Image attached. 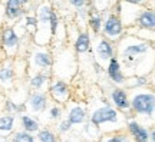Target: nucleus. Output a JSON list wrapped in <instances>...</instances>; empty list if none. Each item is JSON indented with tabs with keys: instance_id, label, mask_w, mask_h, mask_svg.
Returning <instances> with one entry per match:
<instances>
[{
	"instance_id": "f257e3e1",
	"label": "nucleus",
	"mask_w": 155,
	"mask_h": 142,
	"mask_svg": "<svg viewBox=\"0 0 155 142\" xmlns=\"http://www.w3.org/2000/svg\"><path fill=\"white\" fill-rule=\"evenodd\" d=\"M115 56L121 62L122 72L127 78L154 73V43L125 33L115 43Z\"/></svg>"
},
{
	"instance_id": "f03ea898",
	"label": "nucleus",
	"mask_w": 155,
	"mask_h": 142,
	"mask_svg": "<svg viewBox=\"0 0 155 142\" xmlns=\"http://www.w3.org/2000/svg\"><path fill=\"white\" fill-rule=\"evenodd\" d=\"M127 119V115L114 108L108 101H104L102 104H98L96 106H91V105L88 106V121L99 129L102 135L125 131Z\"/></svg>"
},
{
	"instance_id": "7ed1b4c3",
	"label": "nucleus",
	"mask_w": 155,
	"mask_h": 142,
	"mask_svg": "<svg viewBox=\"0 0 155 142\" xmlns=\"http://www.w3.org/2000/svg\"><path fill=\"white\" fill-rule=\"evenodd\" d=\"M132 116L145 126H154L155 115V93L152 86L127 89Z\"/></svg>"
},
{
	"instance_id": "20e7f679",
	"label": "nucleus",
	"mask_w": 155,
	"mask_h": 142,
	"mask_svg": "<svg viewBox=\"0 0 155 142\" xmlns=\"http://www.w3.org/2000/svg\"><path fill=\"white\" fill-rule=\"evenodd\" d=\"M52 53H53V62L50 68L52 78H58L66 82L73 81V78L76 76L79 71V62L72 46L62 45L55 52L52 50Z\"/></svg>"
},
{
	"instance_id": "39448f33",
	"label": "nucleus",
	"mask_w": 155,
	"mask_h": 142,
	"mask_svg": "<svg viewBox=\"0 0 155 142\" xmlns=\"http://www.w3.org/2000/svg\"><path fill=\"white\" fill-rule=\"evenodd\" d=\"M53 6L49 0H40L36 6V32L32 36V43L39 46H50L53 42V33L50 30V13Z\"/></svg>"
},
{
	"instance_id": "423d86ee",
	"label": "nucleus",
	"mask_w": 155,
	"mask_h": 142,
	"mask_svg": "<svg viewBox=\"0 0 155 142\" xmlns=\"http://www.w3.org/2000/svg\"><path fill=\"white\" fill-rule=\"evenodd\" d=\"M25 58L28 62L29 72H50L53 62V53L50 46H39L30 43Z\"/></svg>"
},
{
	"instance_id": "0eeeda50",
	"label": "nucleus",
	"mask_w": 155,
	"mask_h": 142,
	"mask_svg": "<svg viewBox=\"0 0 155 142\" xmlns=\"http://www.w3.org/2000/svg\"><path fill=\"white\" fill-rule=\"evenodd\" d=\"M94 55L95 63L105 69L108 62L115 56V43L109 42L102 35H92L91 33V50Z\"/></svg>"
},
{
	"instance_id": "6e6552de",
	"label": "nucleus",
	"mask_w": 155,
	"mask_h": 142,
	"mask_svg": "<svg viewBox=\"0 0 155 142\" xmlns=\"http://www.w3.org/2000/svg\"><path fill=\"white\" fill-rule=\"evenodd\" d=\"M22 36H19L13 25H2L0 26V50L6 58L20 56L22 50Z\"/></svg>"
},
{
	"instance_id": "1a4fd4ad",
	"label": "nucleus",
	"mask_w": 155,
	"mask_h": 142,
	"mask_svg": "<svg viewBox=\"0 0 155 142\" xmlns=\"http://www.w3.org/2000/svg\"><path fill=\"white\" fill-rule=\"evenodd\" d=\"M101 35L112 43H116L125 35V28L122 25L121 19L114 10L104 12V22H102Z\"/></svg>"
},
{
	"instance_id": "9d476101",
	"label": "nucleus",
	"mask_w": 155,
	"mask_h": 142,
	"mask_svg": "<svg viewBox=\"0 0 155 142\" xmlns=\"http://www.w3.org/2000/svg\"><path fill=\"white\" fill-rule=\"evenodd\" d=\"M125 132L135 142H154L155 132L154 126H145L135 116H128Z\"/></svg>"
},
{
	"instance_id": "9b49d317",
	"label": "nucleus",
	"mask_w": 155,
	"mask_h": 142,
	"mask_svg": "<svg viewBox=\"0 0 155 142\" xmlns=\"http://www.w3.org/2000/svg\"><path fill=\"white\" fill-rule=\"evenodd\" d=\"M46 92L49 95L50 101H53L59 105H65L72 98V86L66 81H62L58 78H50Z\"/></svg>"
},
{
	"instance_id": "f8f14e48",
	"label": "nucleus",
	"mask_w": 155,
	"mask_h": 142,
	"mask_svg": "<svg viewBox=\"0 0 155 142\" xmlns=\"http://www.w3.org/2000/svg\"><path fill=\"white\" fill-rule=\"evenodd\" d=\"M63 111H65V118H66L71 124L75 126H81L88 121V105L75 101V99H69L66 104L63 105Z\"/></svg>"
},
{
	"instance_id": "ddd939ff",
	"label": "nucleus",
	"mask_w": 155,
	"mask_h": 142,
	"mask_svg": "<svg viewBox=\"0 0 155 142\" xmlns=\"http://www.w3.org/2000/svg\"><path fill=\"white\" fill-rule=\"evenodd\" d=\"M144 6H138V5H132V3H128L125 0H118L115 3V6L112 7V10L115 12L118 17L121 19L124 28H131L135 26L137 22V17H138L139 12Z\"/></svg>"
},
{
	"instance_id": "4468645a",
	"label": "nucleus",
	"mask_w": 155,
	"mask_h": 142,
	"mask_svg": "<svg viewBox=\"0 0 155 142\" xmlns=\"http://www.w3.org/2000/svg\"><path fill=\"white\" fill-rule=\"evenodd\" d=\"M49 102L50 98L46 91H30V92H28V96L25 99V106H26L25 114L39 116L45 111Z\"/></svg>"
},
{
	"instance_id": "2eb2a0df",
	"label": "nucleus",
	"mask_w": 155,
	"mask_h": 142,
	"mask_svg": "<svg viewBox=\"0 0 155 142\" xmlns=\"http://www.w3.org/2000/svg\"><path fill=\"white\" fill-rule=\"evenodd\" d=\"M109 104L116 108L118 111H121L127 116H132V111H131V104H129V96H128V91L125 88L115 86L111 88L108 91V99Z\"/></svg>"
},
{
	"instance_id": "dca6fc26",
	"label": "nucleus",
	"mask_w": 155,
	"mask_h": 142,
	"mask_svg": "<svg viewBox=\"0 0 155 142\" xmlns=\"http://www.w3.org/2000/svg\"><path fill=\"white\" fill-rule=\"evenodd\" d=\"M16 75L13 68V59L5 58L0 60V89L3 92H12L16 86Z\"/></svg>"
},
{
	"instance_id": "f3484780",
	"label": "nucleus",
	"mask_w": 155,
	"mask_h": 142,
	"mask_svg": "<svg viewBox=\"0 0 155 142\" xmlns=\"http://www.w3.org/2000/svg\"><path fill=\"white\" fill-rule=\"evenodd\" d=\"M3 2V15H5V23H16V20H20L26 13L28 9L20 5L19 0H2Z\"/></svg>"
},
{
	"instance_id": "a211bd4d",
	"label": "nucleus",
	"mask_w": 155,
	"mask_h": 142,
	"mask_svg": "<svg viewBox=\"0 0 155 142\" xmlns=\"http://www.w3.org/2000/svg\"><path fill=\"white\" fill-rule=\"evenodd\" d=\"M63 115H65V111H63V105H59L53 102V101H50L48 106L45 108V111L42 114L36 116L39 119L40 124H45V125H49V124H56L59 119L63 118Z\"/></svg>"
},
{
	"instance_id": "6ab92c4d",
	"label": "nucleus",
	"mask_w": 155,
	"mask_h": 142,
	"mask_svg": "<svg viewBox=\"0 0 155 142\" xmlns=\"http://www.w3.org/2000/svg\"><path fill=\"white\" fill-rule=\"evenodd\" d=\"M105 71H106V75H108V79L111 81V83H114L115 86H121V88L125 86L127 76L124 75L121 62L118 60L116 56H114V58L108 62V65L105 66Z\"/></svg>"
},
{
	"instance_id": "aec40b11",
	"label": "nucleus",
	"mask_w": 155,
	"mask_h": 142,
	"mask_svg": "<svg viewBox=\"0 0 155 142\" xmlns=\"http://www.w3.org/2000/svg\"><path fill=\"white\" fill-rule=\"evenodd\" d=\"M50 72H29L28 73V88L30 91H46L50 82Z\"/></svg>"
},
{
	"instance_id": "412c9836",
	"label": "nucleus",
	"mask_w": 155,
	"mask_h": 142,
	"mask_svg": "<svg viewBox=\"0 0 155 142\" xmlns=\"http://www.w3.org/2000/svg\"><path fill=\"white\" fill-rule=\"evenodd\" d=\"M72 49L76 55H85L91 50V32L88 29H79L72 42Z\"/></svg>"
},
{
	"instance_id": "4be33fe9",
	"label": "nucleus",
	"mask_w": 155,
	"mask_h": 142,
	"mask_svg": "<svg viewBox=\"0 0 155 142\" xmlns=\"http://www.w3.org/2000/svg\"><path fill=\"white\" fill-rule=\"evenodd\" d=\"M135 26L142 29H148V30H155V12L154 7L150 6H144L141 12H139Z\"/></svg>"
},
{
	"instance_id": "5701e85b",
	"label": "nucleus",
	"mask_w": 155,
	"mask_h": 142,
	"mask_svg": "<svg viewBox=\"0 0 155 142\" xmlns=\"http://www.w3.org/2000/svg\"><path fill=\"white\" fill-rule=\"evenodd\" d=\"M19 124H20V129H23V131H26V132H30V134H36L42 128V124L39 122L38 118L29 114H20Z\"/></svg>"
},
{
	"instance_id": "b1692460",
	"label": "nucleus",
	"mask_w": 155,
	"mask_h": 142,
	"mask_svg": "<svg viewBox=\"0 0 155 142\" xmlns=\"http://www.w3.org/2000/svg\"><path fill=\"white\" fill-rule=\"evenodd\" d=\"M102 22H104V13L96 12L91 7L88 15V22H86V29L89 32H92V35H101Z\"/></svg>"
},
{
	"instance_id": "393cba45",
	"label": "nucleus",
	"mask_w": 155,
	"mask_h": 142,
	"mask_svg": "<svg viewBox=\"0 0 155 142\" xmlns=\"http://www.w3.org/2000/svg\"><path fill=\"white\" fill-rule=\"evenodd\" d=\"M79 128H81V139L83 142H98V139L102 135L99 132V129L92 122H89V121H86Z\"/></svg>"
},
{
	"instance_id": "a878e982",
	"label": "nucleus",
	"mask_w": 155,
	"mask_h": 142,
	"mask_svg": "<svg viewBox=\"0 0 155 142\" xmlns=\"http://www.w3.org/2000/svg\"><path fill=\"white\" fill-rule=\"evenodd\" d=\"M15 131H16V115H2L0 116V135L7 137Z\"/></svg>"
},
{
	"instance_id": "bb28decb",
	"label": "nucleus",
	"mask_w": 155,
	"mask_h": 142,
	"mask_svg": "<svg viewBox=\"0 0 155 142\" xmlns=\"http://www.w3.org/2000/svg\"><path fill=\"white\" fill-rule=\"evenodd\" d=\"M152 73L151 75H134V76L127 78L125 81V89H132V88H142V86H148L152 85Z\"/></svg>"
},
{
	"instance_id": "cd10ccee",
	"label": "nucleus",
	"mask_w": 155,
	"mask_h": 142,
	"mask_svg": "<svg viewBox=\"0 0 155 142\" xmlns=\"http://www.w3.org/2000/svg\"><path fill=\"white\" fill-rule=\"evenodd\" d=\"M13 68H15V75H16V82L26 81L28 78V62L25 56H16L13 58Z\"/></svg>"
},
{
	"instance_id": "c85d7f7f",
	"label": "nucleus",
	"mask_w": 155,
	"mask_h": 142,
	"mask_svg": "<svg viewBox=\"0 0 155 142\" xmlns=\"http://www.w3.org/2000/svg\"><path fill=\"white\" fill-rule=\"evenodd\" d=\"M125 33L128 35H132L135 38L147 40L150 43H155V30H148V29H142L138 26H131V28L125 29Z\"/></svg>"
},
{
	"instance_id": "c756f323",
	"label": "nucleus",
	"mask_w": 155,
	"mask_h": 142,
	"mask_svg": "<svg viewBox=\"0 0 155 142\" xmlns=\"http://www.w3.org/2000/svg\"><path fill=\"white\" fill-rule=\"evenodd\" d=\"M98 142H135V141L125 131H118V132H111V134L101 135Z\"/></svg>"
},
{
	"instance_id": "7c9ffc66",
	"label": "nucleus",
	"mask_w": 155,
	"mask_h": 142,
	"mask_svg": "<svg viewBox=\"0 0 155 142\" xmlns=\"http://www.w3.org/2000/svg\"><path fill=\"white\" fill-rule=\"evenodd\" d=\"M36 142H61V138L50 128H40L36 134Z\"/></svg>"
},
{
	"instance_id": "2f4dec72",
	"label": "nucleus",
	"mask_w": 155,
	"mask_h": 142,
	"mask_svg": "<svg viewBox=\"0 0 155 142\" xmlns=\"http://www.w3.org/2000/svg\"><path fill=\"white\" fill-rule=\"evenodd\" d=\"M116 2L118 0H89V5L94 10L104 13L106 10H112V7L115 6Z\"/></svg>"
},
{
	"instance_id": "473e14b6",
	"label": "nucleus",
	"mask_w": 155,
	"mask_h": 142,
	"mask_svg": "<svg viewBox=\"0 0 155 142\" xmlns=\"http://www.w3.org/2000/svg\"><path fill=\"white\" fill-rule=\"evenodd\" d=\"M12 142H36L35 134L26 132L23 129H17L12 134Z\"/></svg>"
},
{
	"instance_id": "72a5a7b5",
	"label": "nucleus",
	"mask_w": 155,
	"mask_h": 142,
	"mask_svg": "<svg viewBox=\"0 0 155 142\" xmlns=\"http://www.w3.org/2000/svg\"><path fill=\"white\" fill-rule=\"evenodd\" d=\"M56 129H58V135H68V134L72 132L73 125L63 116L62 119H59L56 122Z\"/></svg>"
},
{
	"instance_id": "f704fd0d",
	"label": "nucleus",
	"mask_w": 155,
	"mask_h": 142,
	"mask_svg": "<svg viewBox=\"0 0 155 142\" xmlns=\"http://www.w3.org/2000/svg\"><path fill=\"white\" fill-rule=\"evenodd\" d=\"M69 5L75 7V9H82V7H86V6H91L89 5V0H66Z\"/></svg>"
},
{
	"instance_id": "c9c22d12",
	"label": "nucleus",
	"mask_w": 155,
	"mask_h": 142,
	"mask_svg": "<svg viewBox=\"0 0 155 142\" xmlns=\"http://www.w3.org/2000/svg\"><path fill=\"white\" fill-rule=\"evenodd\" d=\"M128 3H132V5H138V6H150V7H154L151 6L150 0H125Z\"/></svg>"
},
{
	"instance_id": "e433bc0d",
	"label": "nucleus",
	"mask_w": 155,
	"mask_h": 142,
	"mask_svg": "<svg viewBox=\"0 0 155 142\" xmlns=\"http://www.w3.org/2000/svg\"><path fill=\"white\" fill-rule=\"evenodd\" d=\"M5 25V15H3V2L0 0V26Z\"/></svg>"
},
{
	"instance_id": "4c0bfd02",
	"label": "nucleus",
	"mask_w": 155,
	"mask_h": 142,
	"mask_svg": "<svg viewBox=\"0 0 155 142\" xmlns=\"http://www.w3.org/2000/svg\"><path fill=\"white\" fill-rule=\"evenodd\" d=\"M19 2H20V5H22L23 7H28V6L32 3V0H19Z\"/></svg>"
},
{
	"instance_id": "58836bf2",
	"label": "nucleus",
	"mask_w": 155,
	"mask_h": 142,
	"mask_svg": "<svg viewBox=\"0 0 155 142\" xmlns=\"http://www.w3.org/2000/svg\"><path fill=\"white\" fill-rule=\"evenodd\" d=\"M32 2H33V0H32ZM38 2H40V0H38Z\"/></svg>"
}]
</instances>
